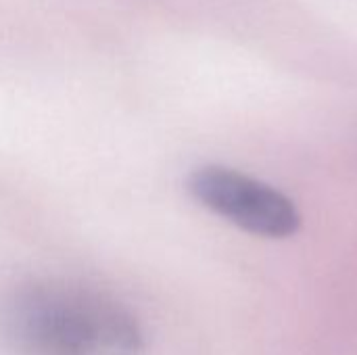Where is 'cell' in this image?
<instances>
[{"instance_id":"cell-1","label":"cell","mask_w":357,"mask_h":355,"mask_svg":"<svg viewBox=\"0 0 357 355\" xmlns=\"http://www.w3.org/2000/svg\"><path fill=\"white\" fill-rule=\"evenodd\" d=\"M6 339L29 355H144L136 316L94 287L42 278L13 289L2 308Z\"/></svg>"},{"instance_id":"cell-2","label":"cell","mask_w":357,"mask_h":355,"mask_svg":"<svg viewBox=\"0 0 357 355\" xmlns=\"http://www.w3.org/2000/svg\"><path fill=\"white\" fill-rule=\"evenodd\" d=\"M188 192L209 211L255 236L289 239L301 226V213L287 195L230 167L195 169Z\"/></svg>"}]
</instances>
